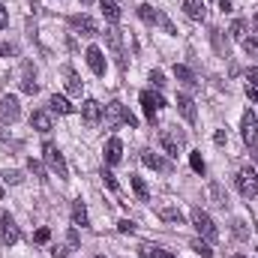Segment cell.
<instances>
[{"label":"cell","mask_w":258,"mask_h":258,"mask_svg":"<svg viewBox=\"0 0 258 258\" xmlns=\"http://www.w3.org/2000/svg\"><path fill=\"white\" fill-rule=\"evenodd\" d=\"M102 120H105V126H108V129H117L120 123H126L129 129L138 126V117H135L132 111H126V105H123V102H108V105H105Z\"/></svg>","instance_id":"obj_1"},{"label":"cell","mask_w":258,"mask_h":258,"mask_svg":"<svg viewBox=\"0 0 258 258\" xmlns=\"http://www.w3.org/2000/svg\"><path fill=\"white\" fill-rule=\"evenodd\" d=\"M42 150H45V162H48V168H51L60 180H66V177H69V168H66V159H63V153H60V147L48 141Z\"/></svg>","instance_id":"obj_2"},{"label":"cell","mask_w":258,"mask_h":258,"mask_svg":"<svg viewBox=\"0 0 258 258\" xmlns=\"http://www.w3.org/2000/svg\"><path fill=\"white\" fill-rule=\"evenodd\" d=\"M192 225H195V231H198L204 240H216V237H219V231H216V225H213L210 213H204L201 207H195V210H192Z\"/></svg>","instance_id":"obj_3"},{"label":"cell","mask_w":258,"mask_h":258,"mask_svg":"<svg viewBox=\"0 0 258 258\" xmlns=\"http://www.w3.org/2000/svg\"><path fill=\"white\" fill-rule=\"evenodd\" d=\"M234 183H237V192L243 195V198H255V195H258V174H255V171H249V168L237 171Z\"/></svg>","instance_id":"obj_4"},{"label":"cell","mask_w":258,"mask_h":258,"mask_svg":"<svg viewBox=\"0 0 258 258\" xmlns=\"http://www.w3.org/2000/svg\"><path fill=\"white\" fill-rule=\"evenodd\" d=\"M141 105H144V117H147L150 123H156V111L165 108V99H162L159 93H153V90H144V93H141Z\"/></svg>","instance_id":"obj_5"},{"label":"cell","mask_w":258,"mask_h":258,"mask_svg":"<svg viewBox=\"0 0 258 258\" xmlns=\"http://www.w3.org/2000/svg\"><path fill=\"white\" fill-rule=\"evenodd\" d=\"M18 237H21V234H18L15 219H12L9 213H3V216H0V243H3V246H15Z\"/></svg>","instance_id":"obj_6"},{"label":"cell","mask_w":258,"mask_h":258,"mask_svg":"<svg viewBox=\"0 0 258 258\" xmlns=\"http://www.w3.org/2000/svg\"><path fill=\"white\" fill-rule=\"evenodd\" d=\"M18 117H21V102L15 96H3L0 99V123L6 126V123H15Z\"/></svg>","instance_id":"obj_7"},{"label":"cell","mask_w":258,"mask_h":258,"mask_svg":"<svg viewBox=\"0 0 258 258\" xmlns=\"http://www.w3.org/2000/svg\"><path fill=\"white\" fill-rule=\"evenodd\" d=\"M159 141H162V147L168 150V156H177V150L183 147V141H186V135H183V132H177V129H162V135H159Z\"/></svg>","instance_id":"obj_8"},{"label":"cell","mask_w":258,"mask_h":258,"mask_svg":"<svg viewBox=\"0 0 258 258\" xmlns=\"http://www.w3.org/2000/svg\"><path fill=\"white\" fill-rule=\"evenodd\" d=\"M102 36H105V45L117 54V63L126 66V60H123V33H120L117 27H105V33H102Z\"/></svg>","instance_id":"obj_9"},{"label":"cell","mask_w":258,"mask_h":258,"mask_svg":"<svg viewBox=\"0 0 258 258\" xmlns=\"http://www.w3.org/2000/svg\"><path fill=\"white\" fill-rule=\"evenodd\" d=\"M69 27H72L75 33H81V36H96V33H99L96 21H93L90 15H72V18H69Z\"/></svg>","instance_id":"obj_10"},{"label":"cell","mask_w":258,"mask_h":258,"mask_svg":"<svg viewBox=\"0 0 258 258\" xmlns=\"http://www.w3.org/2000/svg\"><path fill=\"white\" fill-rule=\"evenodd\" d=\"M102 114H105V111H102V105H99L96 99H84V102H81V117H84L87 126H96V123L102 120Z\"/></svg>","instance_id":"obj_11"},{"label":"cell","mask_w":258,"mask_h":258,"mask_svg":"<svg viewBox=\"0 0 258 258\" xmlns=\"http://www.w3.org/2000/svg\"><path fill=\"white\" fill-rule=\"evenodd\" d=\"M240 138L246 141V144H255L258 141V120L252 111H246L243 117H240Z\"/></svg>","instance_id":"obj_12"},{"label":"cell","mask_w":258,"mask_h":258,"mask_svg":"<svg viewBox=\"0 0 258 258\" xmlns=\"http://www.w3.org/2000/svg\"><path fill=\"white\" fill-rule=\"evenodd\" d=\"M141 162H144L147 168H153V171H162V174H168V171H171V162H168V159H162L159 153H150V150H144V153H141Z\"/></svg>","instance_id":"obj_13"},{"label":"cell","mask_w":258,"mask_h":258,"mask_svg":"<svg viewBox=\"0 0 258 258\" xmlns=\"http://www.w3.org/2000/svg\"><path fill=\"white\" fill-rule=\"evenodd\" d=\"M84 57H87V66H90V72H93V75H105V57H102V48L90 45Z\"/></svg>","instance_id":"obj_14"},{"label":"cell","mask_w":258,"mask_h":258,"mask_svg":"<svg viewBox=\"0 0 258 258\" xmlns=\"http://www.w3.org/2000/svg\"><path fill=\"white\" fill-rule=\"evenodd\" d=\"M156 216H159L162 222H168V225H183V213H180V207H174V204H162V207L156 210Z\"/></svg>","instance_id":"obj_15"},{"label":"cell","mask_w":258,"mask_h":258,"mask_svg":"<svg viewBox=\"0 0 258 258\" xmlns=\"http://www.w3.org/2000/svg\"><path fill=\"white\" fill-rule=\"evenodd\" d=\"M177 111L183 114V120H186V123H195V120H198V111H195V102L189 99V96H186V93H180V96H177Z\"/></svg>","instance_id":"obj_16"},{"label":"cell","mask_w":258,"mask_h":258,"mask_svg":"<svg viewBox=\"0 0 258 258\" xmlns=\"http://www.w3.org/2000/svg\"><path fill=\"white\" fill-rule=\"evenodd\" d=\"M123 159V144H120V138H108V144H105V162L108 165H117Z\"/></svg>","instance_id":"obj_17"},{"label":"cell","mask_w":258,"mask_h":258,"mask_svg":"<svg viewBox=\"0 0 258 258\" xmlns=\"http://www.w3.org/2000/svg\"><path fill=\"white\" fill-rule=\"evenodd\" d=\"M30 126L36 129V132H51L54 129V120H51L48 111H33L30 114Z\"/></svg>","instance_id":"obj_18"},{"label":"cell","mask_w":258,"mask_h":258,"mask_svg":"<svg viewBox=\"0 0 258 258\" xmlns=\"http://www.w3.org/2000/svg\"><path fill=\"white\" fill-rule=\"evenodd\" d=\"M21 90L24 93H39V84H36V72H33V66L30 63H24V78H21Z\"/></svg>","instance_id":"obj_19"},{"label":"cell","mask_w":258,"mask_h":258,"mask_svg":"<svg viewBox=\"0 0 258 258\" xmlns=\"http://www.w3.org/2000/svg\"><path fill=\"white\" fill-rule=\"evenodd\" d=\"M183 9H186V15L195 18V21H204V15H207L204 0H183Z\"/></svg>","instance_id":"obj_20"},{"label":"cell","mask_w":258,"mask_h":258,"mask_svg":"<svg viewBox=\"0 0 258 258\" xmlns=\"http://www.w3.org/2000/svg\"><path fill=\"white\" fill-rule=\"evenodd\" d=\"M72 222L75 225H90V219H87V207H84V201H72Z\"/></svg>","instance_id":"obj_21"},{"label":"cell","mask_w":258,"mask_h":258,"mask_svg":"<svg viewBox=\"0 0 258 258\" xmlns=\"http://www.w3.org/2000/svg\"><path fill=\"white\" fill-rule=\"evenodd\" d=\"M48 105H51V111H54V114H72V111H75V108L69 105V99H66V96H57V93L48 99Z\"/></svg>","instance_id":"obj_22"},{"label":"cell","mask_w":258,"mask_h":258,"mask_svg":"<svg viewBox=\"0 0 258 258\" xmlns=\"http://www.w3.org/2000/svg\"><path fill=\"white\" fill-rule=\"evenodd\" d=\"M129 183H132V189H135V195H138V201H150V189H147V183H144L138 174H132Z\"/></svg>","instance_id":"obj_23"},{"label":"cell","mask_w":258,"mask_h":258,"mask_svg":"<svg viewBox=\"0 0 258 258\" xmlns=\"http://www.w3.org/2000/svg\"><path fill=\"white\" fill-rule=\"evenodd\" d=\"M102 15H105L111 24H117V21H120V6H117L114 0H102Z\"/></svg>","instance_id":"obj_24"},{"label":"cell","mask_w":258,"mask_h":258,"mask_svg":"<svg viewBox=\"0 0 258 258\" xmlns=\"http://www.w3.org/2000/svg\"><path fill=\"white\" fill-rule=\"evenodd\" d=\"M138 18H141L144 24H156V21H159V12H156L150 3H141V6H138Z\"/></svg>","instance_id":"obj_25"},{"label":"cell","mask_w":258,"mask_h":258,"mask_svg":"<svg viewBox=\"0 0 258 258\" xmlns=\"http://www.w3.org/2000/svg\"><path fill=\"white\" fill-rule=\"evenodd\" d=\"M63 72H66V90L78 96V93H81V84H84V81H81V78H78V75H75L72 69H63Z\"/></svg>","instance_id":"obj_26"},{"label":"cell","mask_w":258,"mask_h":258,"mask_svg":"<svg viewBox=\"0 0 258 258\" xmlns=\"http://www.w3.org/2000/svg\"><path fill=\"white\" fill-rule=\"evenodd\" d=\"M246 30H249V24H246L243 18H240V21H234V24H231V39L243 42V39H246Z\"/></svg>","instance_id":"obj_27"},{"label":"cell","mask_w":258,"mask_h":258,"mask_svg":"<svg viewBox=\"0 0 258 258\" xmlns=\"http://www.w3.org/2000/svg\"><path fill=\"white\" fill-rule=\"evenodd\" d=\"M174 75H177V78H180L186 87H192V84H195V75L186 69V66H174Z\"/></svg>","instance_id":"obj_28"},{"label":"cell","mask_w":258,"mask_h":258,"mask_svg":"<svg viewBox=\"0 0 258 258\" xmlns=\"http://www.w3.org/2000/svg\"><path fill=\"white\" fill-rule=\"evenodd\" d=\"M189 165H192V171H195V174H204V171H207V165H204L201 153H189Z\"/></svg>","instance_id":"obj_29"},{"label":"cell","mask_w":258,"mask_h":258,"mask_svg":"<svg viewBox=\"0 0 258 258\" xmlns=\"http://www.w3.org/2000/svg\"><path fill=\"white\" fill-rule=\"evenodd\" d=\"M192 249L198 252L201 258H213V249H210V243H204V240H192Z\"/></svg>","instance_id":"obj_30"},{"label":"cell","mask_w":258,"mask_h":258,"mask_svg":"<svg viewBox=\"0 0 258 258\" xmlns=\"http://www.w3.org/2000/svg\"><path fill=\"white\" fill-rule=\"evenodd\" d=\"M27 168H30V174H36V177H39V180H45V168H42V162H36V159H33V156H30V159H27Z\"/></svg>","instance_id":"obj_31"},{"label":"cell","mask_w":258,"mask_h":258,"mask_svg":"<svg viewBox=\"0 0 258 258\" xmlns=\"http://www.w3.org/2000/svg\"><path fill=\"white\" fill-rule=\"evenodd\" d=\"M24 180V174L21 171H3V183H9V186H18Z\"/></svg>","instance_id":"obj_32"},{"label":"cell","mask_w":258,"mask_h":258,"mask_svg":"<svg viewBox=\"0 0 258 258\" xmlns=\"http://www.w3.org/2000/svg\"><path fill=\"white\" fill-rule=\"evenodd\" d=\"M102 183H105V186H108L111 192H117V189H120V186H117V177H114V174H111L108 168H102Z\"/></svg>","instance_id":"obj_33"},{"label":"cell","mask_w":258,"mask_h":258,"mask_svg":"<svg viewBox=\"0 0 258 258\" xmlns=\"http://www.w3.org/2000/svg\"><path fill=\"white\" fill-rule=\"evenodd\" d=\"M117 231H123V234H132V231H135V222H132V219H120V222H117Z\"/></svg>","instance_id":"obj_34"},{"label":"cell","mask_w":258,"mask_h":258,"mask_svg":"<svg viewBox=\"0 0 258 258\" xmlns=\"http://www.w3.org/2000/svg\"><path fill=\"white\" fill-rule=\"evenodd\" d=\"M150 81H153V87H165V75H162L159 69H153V72H150Z\"/></svg>","instance_id":"obj_35"},{"label":"cell","mask_w":258,"mask_h":258,"mask_svg":"<svg viewBox=\"0 0 258 258\" xmlns=\"http://www.w3.org/2000/svg\"><path fill=\"white\" fill-rule=\"evenodd\" d=\"M33 240H36V243H48V240H51V231H48V228H39V231L33 234Z\"/></svg>","instance_id":"obj_36"},{"label":"cell","mask_w":258,"mask_h":258,"mask_svg":"<svg viewBox=\"0 0 258 258\" xmlns=\"http://www.w3.org/2000/svg\"><path fill=\"white\" fill-rule=\"evenodd\" d=\"M243 48H246V51H258V30L252 33V39H249V36L243 39Z\"/></svg>","instance_id":"obj_37"},{"label":"cell","mask_w":258,"mask_h":258,"mask_svg":"<svg viewBox=\"0 0 258 258\" xmlns=\"http://www.w3.org/2000/svg\"><path fill=\"white\" fill-rule=\"evenodd\" d=\"M72 252V246H51V258H66Z\"/></svg>","instance_id":"obj_38"},{"label":"cell","mask_w":258,"mask_h":258,"mask_svg":"<svg viewBox=\"0 0 258 258\" xmlns=\"http://www.w3.org/2000/svg\"><path fill=\"white\" fill-rule=\"evenodd\" d=\"M9 54H15V45L12 42H0V57H9Z\"/></svg>","instance_id":"obj_39"},{"label":"cell","mask_w":258,"mask_h":258,"mask_svg":"<svg viewBox=\"0 0 258 258\" xmlns=\"http://www.w3.org/2000/svg\"><path fill=\"white\" fill-rule=\"evenodd\" d=\"M246 81H249L252 87H258V66H252V69L246 72Z\"/></svg>","instance_id":"obj_40"},{"label":"cell","mask_w":258,"mask_h":258,"mask_svg":"<svg viewBox=\"0 0 258 258\" xmlns=\"http://www.w3.org/2000/svg\"><path fill=\"white\" fill-rule=\"evenodd\" d=\"M153 249H156V246H147V243H144L138 252H141V258H156V252H153Z\"/></svg>","instance_id":"obj_41"},{"label":"cell","mask_w":258,"mask_h":258,"mask_svg":"<svg viewBox=\"0 0 258 258\" xmlns=\"http://www.w3.org/2000/svg\"><path fill=\"white\" fill-rule=\"evenodd\" d=\"M234 234H237V237H246V222L237 219V222H234Z\"/></svg>","instance_id":"obj_42"},{"label":"cell","mask_w":258,"mask_h":258,"mask_svg":"<svg viewBox=\"0 0 258 258\" xmlns=\"http://www.w3.org/2000/svg\"><path fill=\"white\" fill-rule=\"evenodd\" d=\"M6 24H9V12H6V6L0 3V30H3Z\"/></svg>","instance_id":"obj_43"},{"label":"cell","mask_w":258,"mask_h":258,"mask_svg":"<svg viewBox=\"0 0 258 258\" xmlns=\"http://www.w3.org/2000/svg\"><path fill=\"white\" fill-rule=\"evenodd\" d=\"M159 24H162V27H165V33H174V24H171V21H168V18H165V15H159Z\"/></svg>","instance_id":"obj_44"},{"label":"cell","mask_w":258,"mask_h":258,"mask_svg":"<svg viewBox=\"0 0 258 258\" xmlns=\"http://www.w3.org/2000/svg\"><path fill=\"white\" fill-rule=\"evenodd\" d=\"M66 237H69V246H72V249H78V231H75V228H72V231H69V234H66Z\"/></svg>","instance_id":"obj_45"},{"label":"cell","mask_w":258,"mask_h":258,"mask_svg":"<svg viewBox=\"0 0 258 258\" xmlns=\"http://www.w3.org/2000/svg\"><path fill=\"white\" fill-rule=\"evenodd\" d=\"M246 96H249V99H252V102L258 105V87H252V84H246Z\"/></svg>","instance_id":"obj_46"},{"label":"cell","mask_w":258,"mask_h":258,"mask_svg":"<svg viewBox=\"0 0 258 258\" xmlns=\"http://www.w3.org/2000/svg\"><path fill=\"white\" fill-rule=\"evenodd\" d=\"M213 141H216V144H225V141H228V135H225V132H222V129H219V132H216V135H213Z\"/></svg>","instance_id":"obj_47"},{"label":"cell","mask_w":258,"mask_h":258,"mask_svg":"<svg viewBox=\"0 0 258 258\" xmlns=\"http://www.w3.org/2000/svg\"><path fill=\"white\" fill-rule=\"evenodd\" d=\"M219 9L222 12H231V0H219Z\"/></svg>","instance_id":"obj_48"},{"label":"cell","mask_w":258,"mask_h":258,"mask_svg":"<svg viewBox=\"0 0 258 258\" xmlns=\"http://www.w3.org/2000/svg\"><path fill=\"white\" fill-rule=\"evenodd\" d=\"M156 258H177V255H171L168 249H156Z\"/></svg>","instance_id":"obj_49"},{"label":"cell","mask_w":258,"mask_h":258,"mask_svg":"<svg viewBox=\"0 0 258 258\" xmlns=\"http://www.w3.org/2000/svg\"><path fill=\"white\" fill-rule=\"evenodd\" d=\"M252 159L258 162V147H252Z\"/></svg>","instance_id":"obj_50"},{"label":"cell","mask_w":258,"mask_h":258,"mask_svg":"<svg viewBox=\"0 0 258 258\" xmlns=\"http://www.w3.org/2000/svg\"><path fill=\"white\" fill-rule=\"evenodd\" d=\"M81 3H93V0H81Z\"/></svg>","instance_id":"obj_51"},{"label":"cell","mask_w":258,"mask_h":258,"mask_svg":"<svg viewBox=\"0 0 258 258\" xmlns=\"http://www.w3.org/2000/svg\"><path fill=\"white\" fill-rule=\"evenodd\" d=\"M0 198H3V186H0Z\"/></svg>","instance_id":"obj_52"},{"label":"cell","mask_w":258,"mask_h":258,"mask_svg":"<svg viewBox=\"0 0 258 258\" xmlns=\"http://www.w3.org/2000/svg\"><path fill=\"white\" fill-rule=\"evenodd\" d=\"M255 27H258V15H255Z\"/></svg>","instance_id":"obj_53"},{"label":"cell","mask_w":258,"mask_h":258,"mask_svg":"<svg viewBox=\"0 0 258 258\" xmlns=\"http://www.w3.org/2000/svg\"><path fill=\"white\" fill-rule=\"evenodd\" d=\"M237 258H246V255H237Z\"/></svg>","instance_id":"obj_54"},{"label":"cell","mask_w":258,"mask_h":258,"mask_svg":"<svg viewBox=\"0 0 258 258\" xmlns=\"http://www.w3.org/2000/svg\"><path fill=\"white\" fill-rule=\"evenodd\" d=\"M96 258H102V255H96Z\"/></svg>","instance_id":"obj_55"},{"label":"cell","mask_w":258,"mask_h":258,"mask_svg":"<svg viewBox=\"0 0 258 258\" xmlns=\"http://www.w3.org/2000/svg\"><path fill=\"white\" fill-rule=\"evenodd\" d=\"M255 249H258V246H255Z\"/></svg>","instance_id":"obj_56"}]
</instances>
